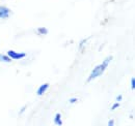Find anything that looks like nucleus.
Listing matches in <instances>:
<instances>
[{
    "instance_id": "8",
    "label": "nucleus",
    "mask_w": 135,
    "mask_h": 126,
    "mask_svg": "<svg viewBox=\"0 0 135 126\" xmlns=\"http://www.w3.org/2000/svg\"><path fill=\"white\" fill-rule=\"evenodd\" d=\"M134 88H135V80L134 78L131 80V89L132 90H134Z\"/></svg>"
},
{
    "instance_id": "2",
    "label": "nucleus",
    "mask_w": 135,
    "mask_h": 126,
    "mask_svg": "<svg viewBox=\"0 0 135 126\" xmlns=\"http://www.w3.org/2000/svg\"><path fill=\"white\" fill-rule=\"evenodd\" d=\"M7 56L11 58V59H16V60H19V59H22L26 56L25 53H17L15 51H8L7 52Z\"/></svg>"
},
{
    "instance_id": "5",
    "label": "nucleus",
    "mask_w": 135,
    "mask_h": 126,
    "mask_svg": "<svg viewBox=\"0 0 135 126\" xmlns=\"http://www.w3.org/2000/svg\"><path fill=\"white\" fill-rule=\"evenodd\" d=\"M54 122L57 124V125H62V121H61V115L60 114H57L54 118Z\"/></svg>"
},
{
    "instance_id": "12",
    "label": "nucleus",
    "mask_w": 135,
    "mask_h": 126,
    "mask_svg": "<svg viewBox=\"0 0 135 126\" xmlns=\"http://www.w3.org/2000/svg\"><path fill=\"white\" fill-rule=\"evenodd\" d=\"M117 99H118V101H119V100L122 99V96H120V95H118V98H117Z\"/></svg>"
},
{
    "instance_id": "1",
    "label": "nucleus",
    "mask_w": 135,
    "mask_h": 126,
    "mask_svg": "<svg viewBox=\"0 0 135 126\" xmlns=\"http://www.w3.org/2000/svg\"><path fill=\"white\" fill-rule=\"evenodd\" d=\"M112 60V57L110 56V57H107L103 62L100 64V65H98V66H96L94 69H93V71H91V74H90V76L88 77V79H87V82H91L93 80L97 79L98 77H100L102 74L105 71V69L108 67V65H109V63L110 61Z\"/></svg>"
},
{
    "instance_id": "4",
    "label": "nucleus",
    "mask_w": 135,
    "mask_h": 126,
    "mask_svg": "<svg viewBox=\"0 0 135 126\" xmlns=\"http://www.w3.org/2000/svg\"><path fill=\"white\" fill-rule=\"evenodd\" d=\"M49 88V85L48 84H43L40 88H38V90H37V95H43L46 91H47V89Z\"/></svg>"
},
{
    "instance_id": "6",
    "label": "nucleus",
    "mask_w": 135,
    "mask_h": 126,
    "mask_svg": "<svg viewBox=\"0 0 135 126\" xmlns=\"http://www.w3.org/2000/svg\"><path fill=\"white\" fill-rule=\"evenodd\" d=\"M0 60L3 61V62H9L11 61V58L8 56H4V55H1L0 54Z\"/></svg>"
},
{
    "instance_id": "9",
    "label": "nucleus",
    "mask_w": 135,
    "mask_h": 126,
    "mask_svg": "<svg viewBox=\"0 0 135 126\" xmlns=\"http://www.w3.org/2000/svg\"><path fill=\"white\" fill-rule=\"evenodd\" d=\"M77 101V98H73V99H70V102L71 103H74V102H76Z\"/></svg>"
},
{
    "instance_id": "7",
    "label": "nucleus",
    "mask_w": 135,
    "mask_h": 126,
    "mask_svg": "<svg viewBox=\"0 0 135 126\" xmlns=\"http://www.w3.org/2000/svg\"><path fill=\"white\" fill-rule=\"evenodd\" d=\"M38 33H41V34H47L48 33V29L47 28H45V27H41V28H38Z\"/></svg>"
},
{
    "instance_id": "11",
    "label": "nucleus",
    "mask_w": 135,
    "mask_h": 126,
    "mask_svg": "<svg viewBox=\"0 0 135 126\" xmlns=\"http://www.w3.org/2000/svg\"><path fill=\"white\" fill-rule=\"evenodd\" d=\"M108 125L109 126L114 125V121H113V120H110V121H109V123H108Z\"/></svg>"
},
{
    "instance_id": "3",
    "label": "nucleus",
    "mask_w": 135,
    "mask_h": 126,
    "mask_svg": "<svg viewBox=\"0 0 135 126\" xmlns=\"http://www.w3.org/2000/svg\"><path fill=\"white\" fill-rule=\"evenodd\" d=\"M9 17V9L5 6H0V19H5Z\"/></svg>"
},
{
    "instance_id": "10",
    "label": "nucleus",
    "mask_w": 135,
    "mask_h": 126,
    "mask_svg": "<svg viewBox=\"0 0 135 126\" xmlns=\"http://www.w3.org/2000/svg\"><path fill=\"white\" fill-rule=\"evenodd\" d=\"M118 106H119V104H118V103H115V104H114V106H113V107H112V108H111V110H115V109H117V108H118Z\"/></svg>"
}]
</instances>
